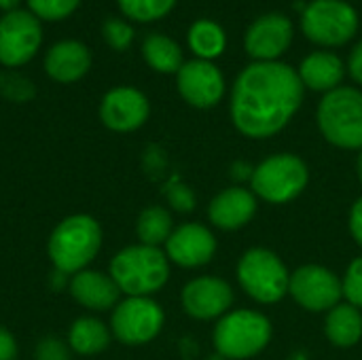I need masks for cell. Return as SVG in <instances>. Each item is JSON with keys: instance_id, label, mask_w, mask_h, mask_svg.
<instances>
[{"instance_id": "cell-14", "label": "cell", "mask_w": 362, "mask_h": 360, "mask_svg": "<svg viewBox=\"0 0 362 360\" xmlns=\"http://www.w3.org/2000/svg\"><path fill=\"white\" fill-rule=\"evenodd\" d=\"M216 238L210 227L202 223H182L174 227L170 240L165 242V255L170 263L185 269H195L208 265L216 257Z\"/></svg>"}, {"instance_id": "cell-36", "label": "cell", "mask_w": 362, "mask_h": 360, "mask_svg": "<svg viewBox=\"0 0 362 360\" xmlns=\"http://www.w3.org/2000/svg\"><path fill=\"white\" fill-rule=\"evenodd\" d=\"M252 172H255V166H250V163H246V161H235V163L231 166V176H233L238 182L250 180V178H252Z\"/></svg>"}, {"instance_id": "cell-35", "label": "cell", "mask_w": 362, "mask_h": 360, "mask_svg": "<svg viewBox=\"0 0 362 360\" xmlns=\"http://www.w3.org/2000/svg\"><path fill=\"white\" fill-rule=\"evenodd\" d=\"M348 70L352 74V79L362 85V40L352 49L350 53V59H348Z\"/></svg>"}, {"instance_id": "cell-32", "label": "cell", "mask_w": 362, "mask_h": 360, "mask_svg": "<svg viewBox=\"0 0 362 360\" xmlns=\"http://www.w3.org/2000/svg\"><path fill=\"white\" fill-rule=\"evenodd\" d=\"M36 360H68V348L57 337H45L36 348Z\"/></svg>"}, {"instance_id": "cell-26", "label": "cell", "mask_w": 362, "mask_h": 360, "mask_svg": "<svg viewBox=\"0 0 362 360\" xmlns=\"http://www.w3.org/2000/svg\"><path fill=\"white\" fill-rule=\"evenodd\" d=\"M117 2L125 13V17L142 23L165 17L176 4V0H117Z\"/></svg>"}, {"instance_id": "cell-27", "label": "cell", "mask_w": 362, "mask_h": 360, "mask_svg": "<svg viewBox=\"0 0 362 360\" xmlns=\"http://www.w3.org/2000/svg\"><path fill=\"white\" fill-rule=\"evenodd\" d=\"M81 0H28L30 11L38 19H49V21H59L70 17Z\"/></svg>"}, {"instance_id": "cell-20", "label": "cell", "mask_w": 362, "mask_h": 360, "mask_svg": "<svg viewBox=\"0 0 362 360\" xmlns=\"http://www.w3.org/2000/svg\"><path fill=\"white\" fill-rule=\"evenodd\" d=\"M297 72H299V79L305 89L329 93V91L341 87L346 66H344L341 57L331 51H314L301 62Z\"/></svg>"}, {"instance_id": "cell-30", "label": "cell", "mask_w": 362, "mask_h": 360, "mask_svg": "<svg viewBox=\"0 0 362 360\" xmlns=\"http://www.w3.org/2000/svg\"><path fill=\"white\" fill-rule=\"evenodd\" d=\"M165 197H168V204H170L176 212H180V214L193 212V210H195V204H197L195 193L191 191V187L185 185V182H180V180H172V182L165 187Z\"/></svg>"}, {"instance_id": "cell-29", "label": "cell", "mask_w": 362, "mask_h": 360, "mask_svg": "<svg viewBox=\"0 0 362 360\" xmlns=\"http://www.w3.org/2000/svg\"><path fill=\"white\" fill-rule=\"evenodd\" d=\"M102 32H104L106 42H108L112 49H117V51L127 49V47L132 45V40H134V28H132L127 21L117 19V17L106 19V21H104V30H102Z\"/></svg>"}, {"instance_id": "cell-33", "label": "cell", "mask_w": 362, "mask_h": 360, "mask_svg": "<svg viewBox=\"0 0 362 360\" xmlns=\"http://www.w3.org/2000/svg\"><path fill=\"white\" fill-rule=\"evenodd\" d=\"M348 227H350V236L352 240L362 248V195L352 204L350 208V216H348Z\"/></svg>"}, {"instance_id": "cell-18", "label": "cell", "mask_w": 362, "mask_h": 360, "mask_svg": "<svg viewBox=\"0 0 362 360\" xmlns=\"http://www.w3.org/2000/svg\"><path fill=\"white\" fill-rule=\"evenodd\" d=\"M91 68V51L81 40H59L45 55V72L57 83H76Z\"/></svg>"}, {"instance_id": "cell-38", "label": "cell", "mask_w": 362, "mask_h": 360, "mask_svg": "<svg viewBox=\"0 0 362 360\" xmlns=\"http://www.w3.org/2000/svg\"><path fill=\"white\" fill-rule=\"evenodd\" d=\"M356 176H358V182L362 185V149L358 151V157H356Z\"/></svg>"}, {"instance_id": "cell-22", "label": "cell", "mask_w": 362, "mask_h": 360, "mask_svg": "<svg viewBox=\"0 0 362 360\" xmlns=\"http://www.w3.org/2000/svg\"><path fill=\"white\" fill-rule=\"evenodd\" d=\"M110 337H112V333L102 320L83 316L72 323V327L68 331V346H70V350H74L81 356H93L108 348Z\"/></svg>"}, {"instance_id": "cell-37", "label": "cell", "mask_w": 362, "mask_h": 360, "mask_svg": "<svg viewBox=\"0 0 362 360\" xmlns=\"http://www.w3.org/2000/svg\"><path fill=\"white\" fill-rule=\"evenodd\" d=\"M19 2H21V0H0V8L8 13V11H15Z\"/></svg>"}, {"instance_id": "cell-4", "label": "cell", "mask_w": 362, "mask_h": 360, "mask_svg": "<svg viewBox=\"0 0 362 360\" xmlns=\"http://www.w3.org/2000/svg\"><path fill=\"white\" fill-rule=\"evenodd\" d=\"M272 320L257 310H231L216 320L212 342L225 360H250L272 342Z\"/></svg>"}, {"instance_id": "cell-6", "label": "cell", "mask_w": 362, "mask_h": 360, "mask_svg": "<svg viewBox=\"0 0 362 360\" xmlns=\"http://www.w3.org/2000/svg\"><path fill=\"white\" fill-rule=\"evenodd\" d=\"M318 129L322 138L344 151L362 149V91L337 87L322 95L318 104Z\"/></svg>"}, {"instance_id": "cell-28", "label": "cell", "mask_w": 362, "mask_h": 360, "mask_svg": "<svg viewBox=\"0 0 362 360\" xmlns=\"http://www.w3.org/2000/svg\"><path fill=\"white\" fill-rule=\"evenodd\" d=\"M341 282H344V301L352 303L362 312V257H356L348 265L346 274L341 276Z\"/></svg>"}, {"instance_id": "cell-17", "label": "cell", "mask_w": 362, "mask_h": 360, "mask_svg": "<svg viewBox=\"0 0 362 360\" xmlns=\"http://www.w3.org/2000/svg\"><path fill=\"white\" fill-rule=\"evenodd\" d=\"M259 210V199L257 195L242 187H229L216 193L208 206V219L212 227L221 231H238L244 229L257 214Z\"/></svg>"}, {"instance_id": "cell-39", "label": "cell", "mask_w": 362, "mask_h": 360, "mask_svg": "<svg viewBox=\"0 0 362 360\" xmlns=\"http://www.w3.org/2000/svg\"><path fill=\"white\" fill-rule=\"evenodd\" d=\"M286 360H308V354L299 350V352H293V354H291Z\"/></svg>"}, {"instance_id": "cell-31", "label": "cell", "mask_w": 362, "mask_h": 360, "mask_svg": "<svg viewBox=\"0 0 362 360\" xmlns=\"http://www.w3.org/2000/svg\"><path fill=\"white\" fill-rule=\"evenodd\" d=\"M0 91L4 98L15 102H25L34 98V85L21 74H0Z\"/></svg>"}, {"instance_id": "cell-3", "label": "cell", "mask_w": 362, "mask_h": 360, "mask_svg": "<svg viewBox=\"0 0 362 360\" xmlns=\"http://www.w3.org/2000/svg\"><path fill=\"white\" fill-rule=\"evenodd\" d=\"M102 248V227L89 214L64 219L51 233L47 250L59 274H78L98 257Z\"/></svg>"}, {"instance_id": "cell-16", "label": "cell", "mask_w": 362, "mask_h": 360, "mask_svg": "<svg viewBox=\"0 0 362 360\" xmlns=\"http://www.w3.org/2000/svg\"><path fill=\"white\" fill-rule=\"evenodd\" d=\"M293 42V23L288 17L269 13L259 17L246 32L244 45L257 62H278Z\"/></svg>"}, {"instance_id": "cell-9", "label": "cell", "mask_w": 362, "mask_h": 360, "mask_svg": "<svg viewBox=\"0 0 362 360\" xmlns=\"http://www.w3.org/2000/svg\"><path fill=\"white\" fill-rule=\"evenodd\" d=\"M163 325V308L153 297H127L115 306L110 316V333L125 346H144L153 342Z\"/></svg>"}, {"instance_id": "cell-15", "label": "cell", "mask_w": 362, "mask_h": 360, "mask_svg": "<svg viewBox=\"0 0 362 360\" xmlns=\"http://www.w3.org/2000/svg\"><path fill=\"white\" fill-rule=\"evenodd\" d=\"M148 115L151 104L146 95L136 87H115L102 98L100 104L102 123L119 134H127L142 127Z\"/></svg>"}, {"instance_id": "cell-7", "label": "cell", "mask_w": 362, "mask_h": 360, "mask_svg": "<svg viewBox=\"0 0 362 360\" xmlns=\"http://www.w3.org/2000/svg\"><path fill=\"white\" fill-rule=\"evenodd\" d=\"M310 185V168L295 153H276L255 166L250 191L257 199L282 206L297 199Z\"/></svg>"}, {"instance_id": "cell-10", "label": "cell", "mask_w": 362, "mask_h": 360, "mask_svg": "<svg viewBox=\"0 0 362 360\" xmlns=\"http://www.w3.org/2000/svg\"><path fill=\"white\" fill-rule=\"evenodd\" d=\"M288 295L305 312L327 314L344 301V282L333 269L308 263L291 272Z\"/></svg>"}, {"instance_id": "cell-21", "label": "cell", "mask_w": 362, "mask_h": 360, "mask_svg": "<svg viewBox=\"0 0 362 360\" xmlns=\"http://www.w3.org/2000/svg\"><path fill=\"white\" fill-rule=\"evenodd\" d=\"M325 337L335 348H354L362 339V312L348 301H341L325 318Z\"/></svg>"}, {"instance_id": "cell-13", "label": "cell", "mask_w": 362, "mask_h": 360, "mask_svg": "<svg viewBox=\"0 0 362 360\" xmlns=\"http://www.w3.org/2000/svg\"><path fill=\"white\" fill-rule=\"evenodd\" d=\"M178 93L193 108H214L225 95L223 72L208 59L185 62L176 72Z\"/></svg>"}, {"instance_id": "cell-5", "label": "cell", "mask_w": 362, "mask_h": 360, "mask_svg": "<svg viewBox=\"0 0 362 360\" xmlns=\"http://www.w3.org/2000/svg\"><path fill=\"white\" fill-rule=\"evenodd\" d=\"M235 278L240 289L257 303L272 306L288 295L291 272L278 252L255 246L248 248L235 265Z\"/></svg>"}, {"instance_id": "cell-1", "label": "cell", "mask_w": 362, "mask_h": 360, "mask_svg": "<svg viewBox=\"0 0 362 360\" xmlns=\"http://www.w3.org/2000/svg\"><path fill=\"white\" fill-rule=\"evenodd\" d=\"M299 72L284 62H252L231 89V121L250 140H267L280 134L303 102Z\"/></svg>"}, {"instance_id": "cell-34", "label": "cell", "mask_w": 362, "mask_h": 360, "mask_svg": "<svg viewBox=\"0 0 362 360\" xmlns=\"http://www.w3.org/2000/svg\"><path fill=\"white\" fill-rule=\"evenodd\" d=\"M15 356H17V342L11 335V331L0 327V360H15Z\"/></svg>"}, {"instance_id": "cell-24", "label": "cell", "mask_w": 362, "mask_h": 360, "mask_svg": "<svg viewBox=\"0 0 362 360\" xmlns=\"http://www.w3.org/2000/svg\"><path fill=\"white\" fill-rule=\"evenodd\" d=\"M174 231L172 214L163 206H148L140 212L136 221V236L140 244L161 248Z\"/></svg>"}, {"instance_id": "cell-11", "label": "cell", "mask_w": 362, "mask_h": 360, "mask_svg": "<svg viewBox=\"0 0 362 360\" xmlns=\"http://www.w3.org/2000/svg\"><path fill=\"white\" fill-rule=\"evenodd\" d=\"M42 42V28L32 11H8L0 17V64L17 68L28 64Z\"/></svg>"}, {"instance_id": "cell-8", "label": "cell", "mask_w": 362, "mask_h": 360, "mask_svg": "<svg viewBox=\"0 0 362 360\" xmlns=\"http://www.w3.org/2000/svg\"><path fill=\"white\" fill-rule=\"evenodd\" d=\"M303 34L320 47H341L358 30V15L346 0H314L301 15Z\"/></svg>"}, {"instance_id": "cell-2", "label": "cell", "mask_w": 362, "mask_h": 360, "mask_svg": "<svg viewBox=\"0 0 362 360\" xmlns=\"http://www.w3.org/2000/svg\"><path fill=\"white\" fill-rule=\"evenodd\" d=\"M108 274L123 295L151 297L168 284L170 259L161 248L134 244L112 257Z\"/></svg>"}, {"instance_id": "cell-23", "label": "cell", "mask_w": 362, "mask_h": 360, "mask_svg": "<svg viewBox=\"0 0 362 360\" xmlns=\"http://www.w3.org/2000/svg\"><path fill=\"white\" fill-rule=\"evenodd\" d=\"M142 55L144 62L161 74L178 72L185 64L182 51L176 45V40L163 34H148L142 42Z\"/></svg>"}, {"instance_id": "cell-12", "label": "cell", "mask_w": 362, "mask_h": 360, "mask_svg": "<svg viewBox=\"0 0 362 360\" xmlns=\"http://www.w3.org/2000/svg\"><path fill=\"white\" fill-rule=\"evenodd\" d=\"M235 301L233 289L227 280L216 276H199L182 286L180 303L187 316L195 320H218Z\"/></svg>"}, {"instance_id": "cell-19", "label": "cell", "mask_w": 362, "mask_h": 360, "mask_svg": "<svg viewBox=\"0 0 362 360\" xmlns=\"http://www.w3.org/2000/svg\"><path fill=\"white\" fill-rule=\"evenodd\" d=\"M70 295L74 301L91 312H106L119 303V286L110 278V274L83 269L72 276L70 282Z\"/></svg>"}, {"instance_id": "cell-25", "label": "cell", "mask_w": 362, "mask_h": 360, "mask_svg": "<svg viewBox=\"0 0 362 360\" xmlns=\"http://www.w3.org/2000/svg\"><path fill=\"white\" fill-rule=\"evenodd\" d=\"M187 38H189V47L197 55V59H208V62L218 57L227 45L225 30L216 21H210V19L195 21L191 25Z\"/></svg>"}]
</instances>
